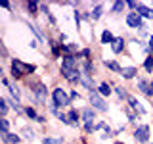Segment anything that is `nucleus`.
I'll return each mask as SVG.
<instances>
[{
  "mask_svg": "<svg viewBox=\"0 0 153 144\" xmlns=\"http://www.w3.org/2000/svg\"><path fill=\"white\" fill-rule=\"evenodd\" d=\"M50 12H52L50 4H48V2H40V14H42V16H48Z\"/></svg>",
  "mask_w": 153,
  "mask_h": 144,
  "instance_id": "44",
  "label": "nucleus"
},
{
  "mask_svg": "<svg viewBox=\"0 0 153 144\" xmlns=\"http://www.w3.org/2000/svg\"><path fill=\"white\" fill-rule=\"evenodd\" d=\"M54 144H65V136L59 134V136H54Z\"/></svg>",
  "mask_w": 153,
  "mask_h": 144,
  "instance_id": "50",
  "label": "nucleus"
},
{
  "mask_svg": "<svg viewBox=\"0 0 153 144\" xmlns=\"http://www.w3.org/2000/svg\"><path fill=\"white\" fill-rule=\"evenodd\" d=\"M126 131V125H119V127H115V131H113V136H115V140H117V136H121V134Z\"/></svg>",
  "mask_w": 153,
  "mask_h": 144,
  "instance_id": "45",
  "label": "nucleus"
},
{
  "mask_svg": "<svg viewBox=\"0 0 153 144\" xmlns=\"http://www.w3.org/2000/svg\"><path fill=\"white\" fill-rule=\"evenodd\" d=\"M21 6L25 8V14L33 19V21H35V19L40 16V2H36V0H29V2H23Z\"/></svg>",
  "mask_w": 153,
  "mask_h": 144,
  "instance_id": "17",
  "label": "nucleus"
},
{
  "mask_svg": "<svg viewBox=\"0 0 153 144\" xmlns=\"http://www.w3.org/2000/svg\"><path fill=\"white\" fill-rule=\"evenodd\" d=\"M17 133L21 134L23 142H27V144H33V142H35L36 138H38V131H36L35 127H33V123H25Z\"/></svg>",
  "mask_w": 153,
  "mask_h": 144,
  "instance_id": "11",
  "label": "nucleus"
},
{
  "mask_svg": "<svg viewBox=\"0 0 153 144\" xmlns=\"http://www.w3.org/2000/svg\"><path fill=\"white\" fill-rule=\"evenodd\" d=\"M76 58H79L80 62H86V60H96V58H94V50H92V46H82Z\"/></svg>",
  "mask_w": 153,
  "mask_h": 144,
  "instance_id": "31",
  "label": "nucleus"
},
{
  "mask_svg": "<svg viewBox=\"0 0 153 144\" xmlns=\"http://www.w3.org/2000/svg\"><path fill=\"white\" fill-rule=\"evenodd\" d=\"M4 94L12 96V98L16 100V102L23 104V94H25V92H23V88L19 86V83H13V81H12V85H10L8 88H6V92H4Z\"/></svg>",
  "mask_w": 153,
  "mask_h": 144,
  "instance_id": "19",
  "label": "nucleus"
},
{
  "mask_svg": "<svg viewBox=\"0 0 153 144\" xmlns=\"http://www.w3.org/2000/svg\"><path fill=\"white\" fill-rule=\"evenodd\" d=\"M0 142H2V144H23V138H21V134H19V133L12 131L10 134H6V136L0 138Z\"/></svg>",
  "mask_w": 153,
  "mask_h": 144,
  "instance_id": "28",
  "label": "nucleus"
},
{
  "mask_svg": "<svg viewBox=\"0 0 153 144\" xmlns=\"http://www.w3.org/2000/svg\"><path fill=\"white\" fill-rule=\"evenodd\" d=\"M38 115H40V112H38V108H36V106L25 104V119H29V123H36Z\"/></svg>",
  "mask_w": 153,
  "mask_h": 144,
  "instance_id": "27",
  "label": "nucleus"
},
{
  "mask_svg": "<svg viewBox=\"0 0 153 144\" xmlns=\"http://www.w3.org/2000/svg\"><path fill=\"white\" fill-rule=\"evenodd\" d=\"M69 96H71V102H73V106H75V102H80V100H82V94H80L76 88H73V86L69 88Z\"/></svg>",
  "mask_w": 153,
  "mask_h": 144,
  "instance_id": "38",
  "label": "nucleus"
},
{
  "mask_svg": "<svg viewBox=\"0 0 153 144\" xmlns=\"http://www.w3.org/2000/svg\"><path fill=\"white\" fill-rule=\"evenodd\" d=\"M0 60H2V64H10V60H12L10 50H8V46H6L4 40H0Z\"/></svg>",
  "mask_w": 153,
  "mask_h": 144,
  "instance_id": "34",
  "label": "nucleus"
},
{
  "mask_svg": "<svg viewBox=\"0 0 153 144\" xmlns=\"http://www.w3.org/2000/svg\"><path fill=\"white\" fill-rule=\"evenodd\" d=\"M50 102L59 110H69L73 108V102H71V96H69V88H65L63 85H54L52 86V96H50Z\"/></svg>",
  "mask_w": 153,
  "mask_h": 144,
  "instance_id": "2",
  "label": "nucleus"
},
{
  "mask_svg": "<svg viewBox=\"0 0 153 144\" xmlns=\"http://www.w3.org/2000/svg\"><path fill=\"white\" fill-rule=\"evenodd\" d=\"M98 92H100V96H103L105 100H109V98L113 96V85L109 83V81H100Z\"/></svg>",
  "mask_w": 153,
  "mask_h": 144,
  "instance_id": "26",
  "label": "nucleus"
},
{
  "mask_svg": "<svg viewBox=\"0 0 153 144\" xmlns=\"http://www.w3.org/2000/svg\"><path fill=\"white\" fill-rule=\"evenodd\" d=\"M113 131H115V129L111 127V125H107V127H105V131H102V133H100L98 134V138H100V140H115V136H113Z\"/></svg>",
  "mask_w": 153,
  "mask_h": 144,
  "instance_id": "35",
  "label": "nucleus"
},
{
  "mask_svg": "<svg viewBox=\"0 0 153 144\" xmlns=\"http://www.w3.org/2000/svg\"><path fill=\"white\" fill-rule=\"evenodd\" d=\"M142 71L147 77H153V56H147L142 60Z\"/></svg>",
  "mask_w": 153,
  "mask_h": 144,
  "instance_id": "30",
  "label": "nucleus"
},
{
  "mask_svg": "<svg viewBox=\"0 0 153 144\" xmlns=\"http://www.w3.org/2000/svg\"><path fill=\"white\" fill-rule=\"evenodd\" d=\"M124 106H126V108H130L132 112L136 113V115H140V117H146V115H147V108L143 106V102H142L140 98H138L136 94H132L130 98H128V102L124 104Z\"/></svg>",
  "mask_w": 153,
  "mask_h": 144,
  "instance_id": "10",
  "label": "nucleus"
},
{
  "mask_svg": "<svg viewBox=\"0 0 153 144\" xmlns=\"http://www.w3.org/2000/svg\"><path fill=\"white\" fill-rule=\"evenodd\" d=\"M149 85H151V100H153V77L149 79Z\"/></svg>",
  "mask_w": 153,
  "mask_h": 144,
  "instance_id": "52",
  "label": "nucleus"
},
{
  "mask_svg": "<svg viewBox=\"0 0 153 144\" xmlns=\"http://www.w3.org/2000/svg\"><path fill=\"white\" fill-rule=\"evenodd\" d=\"M113 96L117 98V102H119V104H126V102H128V98L132 96V92L128 90V86H126V85L117 83V85L113 86Z\"/></svg>",
  "mask_w": 153,
  "mask_h": 144,
  "instance_id": "12",
  "label": "nucleus"
},
{
  "mask_svg": "<svg viewBox=\"0 0 153 144\" xmlns=\"http://www.w3.org/2000/svg\"><path fill=\"white\" fill-rule=\"evenodd\" d=\"M90 14H92V23H98L100 19H102L105 14V4L103 2H94L92 8H90Z\"/></svg>",
  "mask_w": 153,
  "mask_h": 144,
  "instance_id": "23",
  "label": "nucleus"
},
{
  "mask_svg": "<svg viewBox=\"0 0 153 144\" xmlns=\"http://www.w3.org/2000/svg\"><path fill=\"white\" fill-rule=\"evenodd\" d=\"M124 25L130 31H149V23L146 19H142L136 12H126L124 16Z\"/></svg>",
  "mask_w": 153,
  "mask_h": 144,
  "instance_id": "5",
  "label": "nucleus"
},
{
  "mask_svg": "<svg viewBox=\"0 0 153 144\" xmlns=\"http://www.w3.org/2000/svg\"><path fill=\"white\" fill-rule=\"evenodd\" d=\"M82 134L84 136H90V134H96V123H82Z\"/></svg>",
  "mask_w": 153,
  "mask_h": 144,
  "instance_id": "36",
  "label": "nucleus"
},
{
  "mask_svg": "<svg viewBox=\"0 0 153 144\" xmlns=\"http://www.w3.org/2000/svg\"><path fill=\"white\" fill-rule=\"evenodd\" d=\"M12 133V119L10 117H0V138Z\"/></svg>",
  "mask_w": 153,
  "mask_h": 144,
  "instance_id": "29",
  "label": "nucleus"
},
{
  "mask_svg": "<svg viewBox=\"0 0 153 144\" xmlns=\"http://www.w3.org/2000/svg\"><path fill=\"white\" fill-rule=\"evenodd\" d=\"M136 14L140 16L142 19H146L147 23L153 21V8L146 2H138V8H136Z\"/></svg>",
  "mask_w": 153,
  "mask_h": 144,
  "instance_id": "22",
  "label": "nucleus"
},
{
  "mask_svg": "<svg viewBox=\"0 0 153 144\" xmlns=\"http://www.w3.org/2000/svg\"><path fill=\"white\" fill-rule=\"evenodd\" d=\"M59 46V50H61V54L63 56H79V52H80V42H75V40H69V42H65V44H57Z\"/></svg>",
  "mask_w": 153,
  "mask_h": 144,
  "instance_id": "16",
  "label": "nucleus"
},
{
  "mask_svg": "<svg viewBox=\"0 0 153 144\" xmlns=\"http://www.w3.org/2000/svg\"><path fill=\"white\" fill-rule=\"evenodd\" d=\"M147 144H153V140H151V142H147Z\"/></svg>",
  "mask_w": 153,
  "mask_h": 144,
  "instance_id": "55",
  "label": "nucleus"
},
{
  "mask_svg": "<svg viewBox=\"0 0 153 144\" xmlns=\"http://www.w3.org/2000/svg\"><path fill=\"white\" fill-rule=\"evenodd\" d=\"M115 38H117V35H115L109 27H105V29H102V33H100L98 42H100V46H111L115 42Z\"/></svg>",
  "mask_w": 153,
  "mask_h": 144,
  "instance_id": "20",
  "label": "nucleus"
},
{
  "mask_svg": "<svg viewBox=\"0 0 153 144\" xmlns=\"http://www.w3.org/2000/svg\"><path fill=\"white\" fill-rule=\"evenodd\" d=\"M102 65L113 75H121V71L124 67V65H121V62H119L117 58H102Z\"/></svg>",
  "mask_w": 153,
  "mask_h": 144,
  "instance_id": "14",
  "label": "nucleus"
},
{
  "mask_svg": "<svg viewBox=\"0 0 153 144\" xmlns=\"http://www.w3.org/2000/svg\"><path fill=\"white\" fill-rule=\"evenodd\" d=\"M36 125H42V127H44V125H48V113H40V115H38Z\"/></svg>",
  "mask_w": 153,
  "mask_h": 144,
  "instance_id": "48",
  "label": "nucleus"
},
{
  "mask_svg": "<svg viewBox=\"0 0 153 144\" xmlns=\"http://www.w3.org/2000/svg\"><path fill=\"white\" fill-rule=\"evenodd\" d=\"M107 119H98L96 121V133H102V131H105V127H107Z\"/></svg>",
  "mask_w": 153,
  "mask_h": 144,
  "instance_id": "41",
  "label": "nucleus"
},
{
  "mask_svg": "<svg viewBox=\"0 0 153 144\" xmlns=\"http://www.w3.org/2000/svg\"><path fill=\"white\" fill-rule=\"evenodd\" d=\"M67 112V117H69L71 121V129H82V121H80V108H76V106H73V108L65 110Z\"/></svg>",
  "mask_w": 153,
  "mask_h": 144,
  "instance_id": "15",
  "label": "nucleus"
},
{
  "mask_svg": "<svg viewBox=\"0 0 153 144\" xmlns=\"http://www.w3.org/2000/svg\"><path fill=\"white\" fill-rule=\"evenodd\" d=\"M73 21H75V29H76V33H80V29H82V8L73 10Z\"/></svg>",
  "mask_w": 153,
  "mask_h": 144,
  "instance_id": "32",
  "label": "nucleus"
},
{
  "mask_svg": "<svg viewBox=\"0 0 153 144\" xmlns=\"http://www.w3.org/2000/svg\"><path fill=\"white\" fill-rule=\"evenodd\" d=\"M80 69H82V75H86V77H96L98 75V67H96L94 60L80 62Z\"/></svg>",
  "mask_w": 153,
  "mask_h": 144,
  "instance_id": "24",
  "label": "nucleus"
},
{
  "mask_svg": "<svg viewBox=\"0 0 153 144\" xmlns=\"http://www.w3.org/2000/svg\"><path fill=\"white\" fill-rule=\"evenodd\" d=\"M21 21L27 25V29L31 31V35L35 37L36 40L40 42V44H46V37H48V35H46V31H44L40 25H38L36 21H33V19H27V17H21Z\"/></svg>",
  "mask_w": 153,
  "mask_h": 144,
  "instance_id": "7",
  "label": "nucleus"
},
{
  "mask_svg": "<svg viewBox=\"0 0 153 144\" xmlns=\"http://www.w3.org/2000/svg\"><path fill=\"white\" fill-rule=\"evenodd\" d=\"M149 79L151 77H147V75H140L134 83H136V90H138V94H142L143 98H147V100H151V85H149Z\"/></svg>",
  "mask_w": 153,
  "mask_h": 144,
  "instance_id": "8",
  "label": "nucleus"
},
{
  "mask_svg": "<svg viewBox=\"0 0 153 144\" xmlns=\"http://www.w3.org/2000/svg\"><path fill=\"white\" fill-rule=\"evenodd\" d=\"M119 77H121L123 81H136L138 77H140V69H138L136 65H124Z\"/></svg>",
  "mask_w": 153,
  "mask_h": 144,
  "instance_id": "21",
  "label": "nucleus"
},
{
  "mask_svg": "<svg viewBox=\"0 0 153 144\" xmlns=\"http://www.w3.org/2000/svg\"><path fill=\"white\" fill-rule=\"evenodd\" d=\"M126 46H128V38L124 35H117L115 42L109 46V50L113 52V56H123V54H126Z\"/></svg>",
  "mask_w": 153,
  "mask_h": 144,
  "instance_id": "13",
  "label": "nucleus"
},
{
  "mask_svg": "<svg viewBox=\"0 0 153 144\" xmlns=\"http://www.w3.org/2000/svg\"><path fill=\"white\" fill-rule=\"evenodd\" d=\"M132 138H134L136 144L151 142V125L149 123H140L136 129H132Z\"/></svg>",
  "mask_w": 153,
  "mask_h": 144,
  "instance_id": "6",
  "label": "nucleus"
},
{
  "mask_svg": "<svg viewBox=\"0 0 153 144\" xmlns=\"http://www.w3.org/2000/svg\"><path fill=\"white\" fill-rule=\"evenodd\" d=\"M147 46H149V50H151V56H153V33H151L149 40H147Z\"/></svg>",
  "mask_w": 153,
  "mask_h": 144,
  "instance_id": "51",
  "label": "nucleus"
},
{
  "mask_svg": "<svg viewBox=\"0 0 153 144\" xmlns=\"http://www.w3.org/2000/svg\"><path fill=\"white\" fill-rule=\"evenodd\" d=\"M138 2L136 0H126V12H136Z\"/></svg>",
  "mask_w": 153,
  "mask_h": 144,
  "instance_id": "46",
  "label": "nucleus"
},
{
  "mask_svg": "<svg viewBox=\"0 0 153 144\" xmlns=\"http://www.w3.org/2000/svg\"><path fill=\"white\" fill-rule=\"evenodd\" d=\"M107 14L109 16H115V17H121L123 14L126 16V0H115V2H111Z\"/></svg>",
  "mask_w": 153,
  "mask_h": 144,
  "instance_id": "18",
  "label": "nucleus"
},
{
  "mask_svg": "<svg viewBox=\"0 0 153 144\" xmlns=\"http://www.w3.org/2000/svg\"><path fill=\"white\" fill-rule=\"evenodd\" d=\"M57 73L59 77L65 81L67 85H71L73 88L80 86V81H82V69L79 67H65V65H57Z\"/></svg>",
  "mask_w": 153,
  "mask_h": 144,
  "instance_id": "3",
  "label": "nucleus"
},
{
  "mask_svg": "<svg viewBox=\"0 0 153 144\" xmlns=\"http://www.w3.org/2000/svg\"><path fill=\"white\" fill-rule=\"evenodd\" d=\"M113 144H126V142H123V140H119V138H117V140H113Z\"/></svg>",
  "mask_w": 153,
  "mask_h": 144,
  "instance_id": "53",
  "label": "nucleus"
},
{
  "mask_svg": "<svg viewBox=\"0 0 153 144\" xmlns=\"http://www.w3.org/2000/svg\"><path fill=\"white\" fill-rule=\"evenodd\" d=\"M56 119L63 125V127H69L71 129V121H69V117H67V112H59V115H57Z\"/></svg>",
  "mask_w": 153,
  "mask_h": 144,
  "instance_id": "39",
  "label": "nucleus"
},
{
  "mask_svg": "<svg viewBox=\"0 0 153 144\" xmlns=\"http://www.w3.org/2000/svg\"><path fill=\"white\" fill-rule=\"evenodd\" d=\"M86 102L92 106V108H94L100 115L109 113V110H111V106H109V100H105L103 96H100L98 86H96V88H92L90 92H86Z\"/></svg>",
  "mask_w": 153,
  "mask_h": 144,
  "instance_id": "4",
  "label": "nucleus"
},
{
  "mask_svg": "<svg viewBox=\"0 0 153 144\" xmlns=\"http://www.w3.org/2000/svg\"><path fill=\"white\" fill-rule=\"evenodd\" d=\"M40 144H54V136H52V134H42Z\"/></svg>",
  "mask_w": 153,
  "mask_h": 144,
  "instance_id": "47",
  "label": "nucleus"
},
{
  "mask_svg": "<svg viewBox=\"0 0 153 144\" xmlns=\"http://www.w3.org/2000/svg\"><path fill=\"white\" fill-rule=\"evenodd\" d=\"M98 119H100V113L96 112L88 102L80 106V121L82 123H96Z\"/></svg>",
  "mask_w": 153,
  "mask_h": 144,
  "instance_id": "9",
  "label": "nucleus"
},
{
  "mask_svg": "<svg viewBox=\"0 0 153 144\" xmlns=\"http://www.w3.org/2000/svg\"><path fill=\"white\" fill-rule=\"evenodd\" d=\"M10 112H12V108H10L6 96H0V117H10Z\"/></svg>",
  "mask_w": 153,
  "mask_h": 144,
  "instance_id": "33",
  "label": "nucleus"
},
{
  "mask_svg": "<svg viewBox=\"0 0 153 144\" xmlns=\"http://www.w3.org/2000/svg\"><path fill=\"white\" fill-rule=\"evenodd\" d=\"M27 46L31 48V50H36V48H40V42H38L35 37H31V38H29V42H27Z\"/></svg>",
  "mask_w": 153,
  "mask_h": 144,
  "instance_id": "43",
  "label": "nucleus"
},
{
  "mask_svg": "<svg viewBox=\"0 0 153 144\" xmlns=\"http://www.w3.org/2000/svg\"><path fill=\"white\" fill-rule=\"evenodd\" d=\"M82 23L92 25V14H90V10H82Z\"/></svg>",
  "mask_w": 153,
  "mask_h": 144,
  "instance_id": "42",
  "label": "nucleus"
},
{
  "mask_svg": "<svg viewBox=\"0 0 153 144\" xmlns=\"http://www.w3.org/2000/svg\"><path fill=\"white\" fill-rule=\"evenodd\" d=\"M149 6H151V8H153V2H151V4H149Z\"/></svg>",
  "mask_w": 153,
  "mask_h": 144,
  "instance_id": "54",
  "label": "nucleus"
},
{
  "mask_svg": "<svg viewBox=\"0 0 153 144\" xmlns=\"http://www.w3.org/2000/svg\"><path fill=\"white\" fill-rule=\"evenodd\" d=\"M123 113H124V115H126V123H128V125H130V127H132V129H136V127H138V125H140V123H142V121H140V119H142V117H140V115H136V113H134V112H132V110H130V108H126V106H123Z\"/></svg>",
  "mask_w": 153,
  "mask_h": 144,
  "instance_id": "25",
  "label": "nucleus"
},
{
  "mask_svg": "<svg viewBox=\"0 0 153 144\" xmlns=\"http://www.w3.org/2000/svg\"><path fill=\"white\" fill-rule=\"evenodd\" d=\"M0 83H2V88H4V90H6V88H8V86H10V85H12V79H10V77H8V75H4V77H0Z\"/></svg>",
  "mask_w": 153,
  "mask_h": 144,
  "instance_id": "49",
  "label": "nucleus"
},
{
  "mask_svg": "<svg viewBox=\"0 0 153 144\" xmlns=\"http://www.w3.org/2000/svg\"><path fill=\"white\" fill-rule=\"evenodd\" d=\"M25 88H27V100L31 106H36V108H44L50 104V96H52V88L48 86L42 79H38V77H31V79L25 81Z\"/></svg>",
  "mask_w": 153,
  "mask_h": 144,
  "instance_id": "1",
  "label": "nucleus"
},
{
  "mask_svg": "<svg viewBox=\"0 0 153 144\" xmlns=\"http://www.w3.org/2000/svg\"><path fill=\"white\" fill-rule=\"evenodd\" d=\"M56 40H57V44H65V42H69V35H67L65 31H57L56 33Z\"/></svg>",
  "mask_w": 153,
  "mask_h": 144,
  "instance_id": "40",
  "label": "nucleus"
},
{
  "mask_svg": "<svg viewBox=\"0 0 153 144\" xmlns=\"http://www.w3.org/2000/svg\"><path fill=\"white\" fill-rule=\"evenodd\" d=\"M46 17V23H48V27H50V29H54V31H56V29H57V17L54 16V12H50V14H48V16H44Z\"/></svg>",
  "mask_w": 153,
  "mask_h": 144,
  "instance_id": "37",
  "label": "nucleus"
}]
</instances>
